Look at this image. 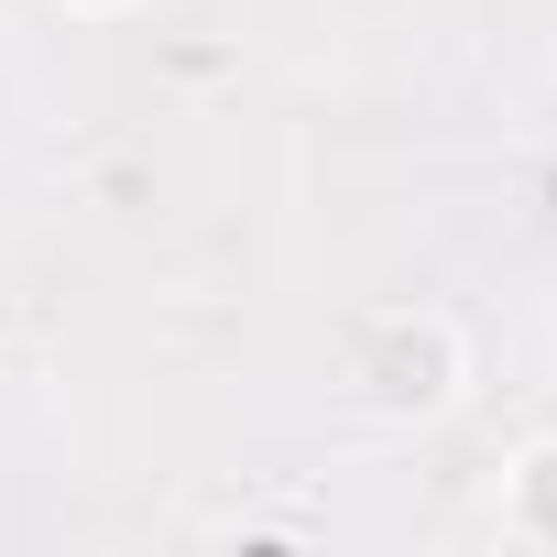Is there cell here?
I'll list each match as a JSON object with an SVG mask.
<instances>
[{"label": "cell", "mask_w": 557, "mask_h": 557, "mask_svg": "<svg viewBox=\"0 0 557 557\" xmlns=\"http://www.w3.org/2000/svg\"><path fill=\"white\" fill-rule=\"evenodd\" d=\"M77 12H121V0H77Z\"/></svg>", "instance_id": "7a4b0ae2"}, {"label": "cell", "mask_w": 557, "mask_h": 557, "mask_svg": "<svg viewBox=\"0 0 557 557\" xmlns=\"http://www.w3.org/2000/svg\"><path fill=\"white\" fill-rule=\"evenodd\" d=\"M503 524H513L524 546H557V437H535V448L513 459V481H503Z\"/></svg>", "instance_id": "6da1fadb"}]
</instances>
